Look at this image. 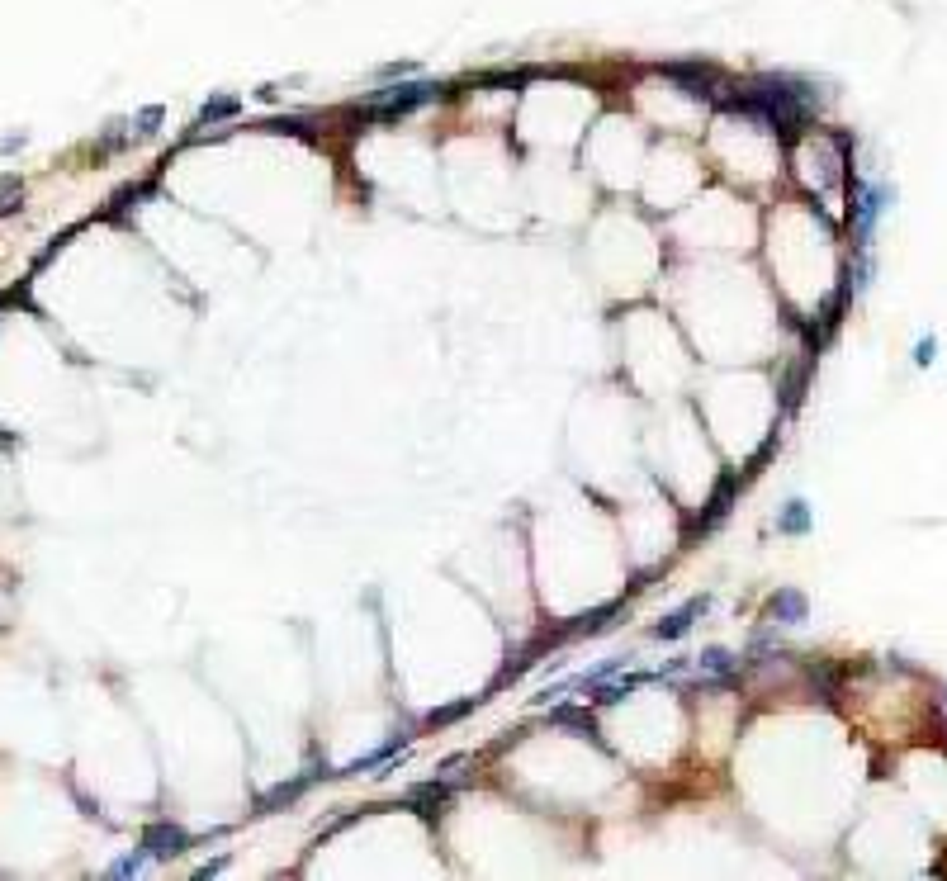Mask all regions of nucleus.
Here are the masks:
<instances>
[{"label": "nucleus", "instance_id": "6e6552de", "mask_svg": "<svg viewBox=\"0 0 947 881\" xmlns=\"http://www.w3.org/2000/svg\"><path fill=\"white\" fill-rule=\"evenodd\" d=\"M805 526H810V507H805V503H787V512H782L777 531H782V536H801Z\"/></svg>", "mask_w": 947, "mask_h": 881}, {"label": "nucleus", "instance_id": "423d86ee", "mask_svg": "<svg viewBox=\"0 0 947 881\" xmlns=\"http://www.w3.org/2000/svg\"><path fill=\"white\" fill-rule=\"evenodd\" d=\"M701 612H706V597H692V602H687L682 612L668 616V621H663V626L654 630V635H659V640H678V635H687V626H692V616H701Z\"/></svg>", "mask_w": 947, "mask_h": 881}, {"label": "nucleus", "instance_id": "f257e3e1", "mask_svg": "<svg viewBox=\"0 0 947 881\" xmlns=\"http://www.w3.org/2000/svg\"><path fill=\"white\" fill-rule=\"evenodd\" d=\"M734 109H744L749 119L768 128H796L810 114V90L796 86V81H753L744 86V95L734 100Z\"/></svg>", "mask_w": 947, "mask_h": 881}, {"label": "nucleus", "instance_id": "7ed1b4c3", "mask_svg": "<svg viewBox=\"0 0 947 881\" xmlns=\"http://www.w3.org/2000/svg\"><path fill=\"white\" fill-rule=\"evenodd\" d=\"M886 199H891V190H881V185H867V190H858V204H853V223H858V237H862V242L872 237V223L881 218Z\"/></svg>", "mask_w": 947, "mask_h": 881}, {"label": "nucleus", "instance_id": "1a4fd4ad", "mask_svg": "<svg viewBox=\"0 0 947 881\" xmlns=\"http://www.w3.org/2000/svg\"><path fill=\"white\" fill-rule=\"evenodd\" d=\"M701 668H711V673H730L734 659L725 654V649H706V659H701Z\"/></svg>", "mask_w": 947, "mask_h": 881}, {"label": "nucleus", "instance_id": "0eeeda50", "mask_svg": "<svg viewBox=\"0 0 947 881\" xmlns=\"http://www.w3.org/2000/svg\"><path fill=\"white\" fill-rule=\"evenodd\" d=\"M772 616H777V621H787V626L805 621V597L801 593H777V597H772Z\"/></svg>", "mask_w": 947, "mask_h": 881}, {"label": "nucleus", "instance_id": "f03ea898", "mask_svg": "<svg viewBox=\"0 0 947 881\" xmlns=\"http://www.w3.org/2000/svg\"><path fill=\"white\" fill-rule=\"evenodd\" d=\"M436 95H441V86H431V81H412V86H394V90H384V95H375L365 109H370V114H379V119H398V114L427 105V100H436Z\"/></svg>", "mask_w": 947, "mask_h": 881}, {"label": "nucleus", "instance_id": "9b49d317", "mask_svg": "<svg viewBox=\"0 0 947 881\" xmlns=\"http://www.w3.org/2000/svg\"><path fill=\"white\" fill-rule=\"evenodd\" d=\"M933 351H938V346H933V342H919V351H914V360H919V365H929V360H933Z\"/></svg>", "mask_w": 947, "mask_h": 881}, {"label": "nucleus", "instance_id": "20e7f679", "mask_svg": "<svg viewBox=\"0 0 947 881\" xmlns=\"http://www.w3.org/2000/svg\"><path fill=\"white\" fill-rule=\"evenodd\" d=\"M185 844H190V839H185L180 825H152L143 834V848L152 858H176V853H185Z\"/></svg>", "mask_w": 947, "mask_h": 881}, {"label": "nucleus", "instance_id": "39448f33", "mask_svg": "<svg viewBox=\"0 0 947 881\" xmlns=\"http://www.w3.org/2000/svg\"><path fill=\"white\" fill-rule=\"evenodd\" d=\"M668 76H673L687 95H697V100H711V95H715V90H711L715 81H711V72H706V67H668Z\"/></svg>", "mask_w": 947, "mask_h": 881}, {"label": "nucleus", "instance_id": "9d476101", "mask_svg": "<svg viewBox=\"0 0 947 881\" xmlns=\"http://www.w3.org/2000/svg\"><path fill=\"white\" fill-rule=\"evenodd\" d=\"M138 872H143V858H138V853H133V858H119V863L109 867V877H138Z\"/></svg>", "mask_w": 947, "mask_h": 881}]
</instances>
